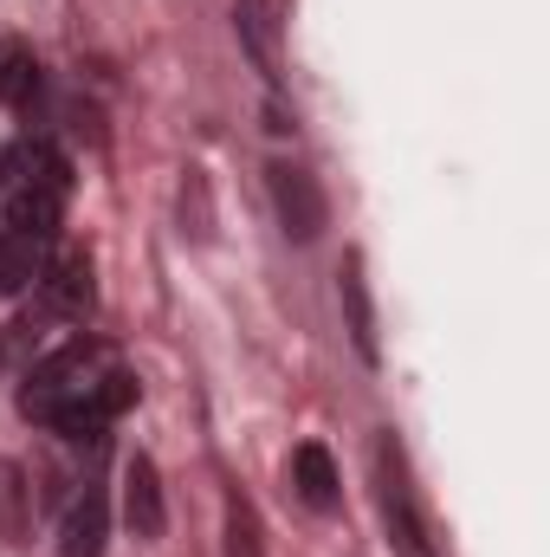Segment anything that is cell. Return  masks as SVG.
<instances>
[{"instance_id":"cell-1","label":"cell","mask_w":550,"mask_h":557,"mask_svg":"<svg viewBox=\"0 0 550 557\" xmlns=\"http://www.w3.org/2000/svg\"><path fill=\"white\" fill-rule=\"evenodd\" d=\"M78 396H91V344H85V337L65 344V350H52V357L26 376L20 409H26L33 421H52L59 409H72Z\"/></svg>"},{"instance_id":"cell-2","label":"cell","mask_w":550,"mask_h":557,"mask_svg":"<svg viewBox=\"0 0 550 557\" xmlns=\"http://www.w3.org/2000/svg\"><path fill=\"white\" fill-rule=\"evenodd\" d=\"M376 480H383V519H389V545H396V557H434V532H427V519H421V506H414L409 473H402V454H396L389 434L376 441Z\"/></svg>"},{"instance_id":"cell-3","label":"cell","mask_w":550,"mask_h":557,"mask_svg":"<svg viewBox=\"0 0 550 557\" xmlns=\"http://www.w3.org/2000/svg\"><path fill=\"white\" fill-rule=\"evenodd\" d=\"M266 182H273V208H278L285 240L311 247V240L330 227V201H324L317 175H311V169H298V162H273V169H266Z\"/></svg>"},{"instance_id":"cell-4","label":"cell","mask_w":550,"mask_h":557,"mask_svg":"<svg viewBox=\"0 0 550 557\" xmlns=\"http://www.w3.org/2000/svg\"><path fill=\"white\" fill-rule=\"evenodd\" d=\"M124 519H130V532H137V539H162V525H168L162 473H155V460H149V454H130V460H124Z\"/></svg>"},{"instance_id":"cell-5","label":"cell","mask_w":550,"mask_h":557,"mask_svg":"<svg viewBox=\"0 0 550 557\" xmlns=\"http://www.w3.org/2000/svg\"><path fill=\"white\" fill-rule=\"evenodd\" d=\"M240 46L253 52L260 72H278V39H285V0H234Z\"/></svg>"},{"instance_id":"cell-6","label":"cell","mask_w":550,"mask_h":557,"mask_svg":"<svg viewBox=\"0 0 550 557\" xmlns=\"http://www.w3.org/2000/svg\"><path fill=\"white\" fill-rule=\"evenodd\" d=\"M104 539H111V506L98 486H85V499H72L59 525V557H104Z\"/></svg>"},{"instance_id":"cell-7","label":"cell","mask_w":550,"mask_h":557,"mask_svg":"<svg viewBox=\"0 0 550 557\" xmlns=\"http://www.w3.org/2000/svg\"><path fill=\"white\" fill-rule=\"evenodd\" d=\"M343 318H350V344H357V357L376 370V363H383V344H376V305H370L363 253H350V260H343Z\"/></svg>"},{"instance_id":"cell-8","label":"cell","mask_w":550,"mask_h":557,"mask_svg":"<svg viewBox=\"0 0 550 557\" xmlns=\"http://www.w3.org/2000/svg\"><path fill=\"white\" fill-rule=\"evenodd\" d=\"M7 234H20V240H33V247L52 240V234H59V195L20 182V188L7 195Z\"/></svg>"},{"instance_id":"cell-9","label":"cell","mask_w":550,"mask_h":557,"mask_svg":"<svg viewBox=\"0 0 550 557\" xmlns=\"http://www.w3.org/2000/svg\"><path fill=\"white\" fill-rule=\"evenodd\" d=\"M91 298H98V285H91V260H85V253H65V260L46 273V305H52L59 318H85Z\"/></svg>"},{"instance_id":"cell-10","label":"cell","mask_w":550,"mask_h":557,"mask_svg":"<svg viewBox=\"0 0 550 557\" xmlns=\"http://www.w3.org/2000/svg\"><path fill=\"white\" fill-rule=\"evenodd\" d=\"M291 486H298V499H304V506L330 512V506H337V460H330L317 441H304V447L291 454Z\"/></svg>"},{"instance_id":"cell-11","label":"cell","mask_w":550,"mask_h":557,"mask_svg":"<svg viewBox=\"0 0 550 557\" xmlns=\"http://www.w3.org/2000/svg\"><path fill=\"white\" fill-rule=\"evenodd\" d=\"M20 169H26V182L46 188V195H65V188H72V162H65L52 143H26V149H20Z\"/></svg>"},{"instance_id":"cell-12","label":"cell","mask_w":550,"mask_h":557,"mask_svg":"<svg viewBox=\"0 0 550 557\" xmlns=\"http://www.w3.org/2000/svg\"><path fill=\"white\" fill-rule=\"evenodd\" d=\"M39 91V65L26 46H0V104H33Z\"/></svg>"},{"instance_id":"cell-13","label":"cell","mask_w":550,"mask_h":557,"mask_svg":"<svg viewBox=\"0 0 550 557\" xmlns=\"http://www.w3.org/2000/svg\"><path fill=\"white\" fill-rule=\"evenodd\" d=\"M227 557H266V539H260V512L234 493L227 499Z\"/></svg>"},{"instance_id":"cell-14","label":"cell","mask_w":550,"mask_h":557,"mask_svg":"<svg viewBox=\"0 0 550 557\" xmlns=\"http://www.w3.org/2000/svg\"><path fill=\"white\" fill-rule=\"evenodd\" d=\"M26 278H39V253H33V240L0 234V292H20Z\"/></svg>"},{"instance_id":"cell-15","label":"cell","mask_w":550,"mask_h":557,"mask_svg":"<svg viewBox=\"0 0 550 557\" xmlns=\"http://www.w3.org/2000/svg\"><path fill=\"white\" fill-rule=\"evenodd\" d=\"M26 493H33V486H20V467L0 460V532H7V539L26 525Z\"/></svg>"},{"instance_id":"cell-16","label":"cell","mask_w":550,"mask_h":557,"mask_svg":"<svg viewBox=\"0 0 550 557\" xmlns=\"http://www.w3.org/2000/svg\"><path fill=\"white\" fill-rule=\"evenodd\" d=\"M91 403H98L104 416H124V409L137 403V376H130V370H111L104 383H91Z\"/></svg>"},{"instance_id":"cell-17","label":"cell","mask_w":550,"mask_h":557,"mask_svg":"<svg viewBox=\"0 0 550 557\" xmlns=\"http://www.w3.org/2000/svg\"><path fill=\"white\" fill-rule=\"evenodd\" d=\"M0 162H7V156H0Z\"/></svg>"}]
</instances>
